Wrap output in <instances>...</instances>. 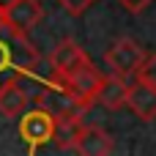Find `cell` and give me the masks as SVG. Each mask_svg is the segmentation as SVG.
I'll return each mask as SVG.
<instances>
[{
	"instance_id": "cell-1",
	"label": "cell",
	"mask_w": 156,
	"mask_h": 156,
	"mask_svg": "<svg viewBox=\"0 0 156 156\" xmlns=\"http://www.w3.org/2000/svg\"><path fill=\"white\" fill-rule=\"evenodd\" d=\"M38 63H41V55L27 41V36H19L3 22L0 25V90L11 82L33 77Z\"/></svg>"
},
{
	"instance_id": "cell-2",
	"label": "cell",
	"mask_w": 156,
	"mask_h": 156,
	"mask_svg": "<svg viewBox=\"0 0 156 156\" xmlns=\"http://www.w3.org/2000/svg\"><path fill=\"white\" fill-rule=\"evenodd\" d=\"M33 107L47 112L52 121H82V115L90 110L88 104L74 99L55 77H49V82H44L38 88V93L33 96Z\"/></svg>"
},
{
	"instance_id": "cell-3",
	"label": "cell",
	"mask_w": 156,
	"mask_h": 156,
	"mask_svg": "<svg viewBox=\"0 0 156 156\" xmlns=\"http://www.w3.org/2000/svg\"><path fill=\"white\" fill-rule=\"evenodd\" d=\"M104 60H107V66L112 69V74L115 77H121V80H137L140 77V71H143V66H145V60H148V55H145V49L134 41V38H118L107 52H104Z\"/></svg>"
},
{
	"instance_id": "cell-4",
	"label": "cell",
	"mask_w": 156,
	"mask_h": 156,
	"mask_svg": "<svg viewBox=\"0 0 156 156\" xmlns=\"http://www.w3.org/2000/svg\"><path fill=\"white\" fill-rule=\"evenodd\" d=\"M47 60H49V69H52V77H55V80H66V77H71L74 71H80L82 66L90 63L88 52H85L77 41H71V38H63V41L49 52Z\"/></svg>"
},
{
	"instance_id": "cell-5",
	"label": "cell",
	"mask_w": 156,
	"mask_h": 156,
	"mask_svg": "<svg viewBox=\"0 0 156 156\" xmlns=\"http://www.w3.org/2000/svg\"><path fill=\"white\" fill-rule=\"evenodd\" d=\"M52 129H55V121L36 107H30L19 118V137L30 145V156H36V148H41L44 143L52 140Z\"/></svg>"
},
{
	"instance_id": "cell-6",
	"label": "cell",
	"mask_w": 156,
	"mask_h": 156,
	"mask_svg": "<svg viewBox=\"0 0 156 156\" xmlns=\"http://www.w3.org/2000/svg\"><path fill=\"white\" fill-rule=\"evenodd\" d=\"M101 82H104V74H101L93 63H88V66H82L80 71H74L71 77L60 80V85H63L74 99H80V101H82V104H88V107H93V101H96V93H99Z\"/></svg>"
},
{
	"instance_id": "cell-7",
	"label": "cell",
	"mask_w": 156,
	"mask_h": 156,
	"mask_svg": "<svg viewBox=\"0 0 156 156\" xmlns=\"http://www.w3.org/2000/svg\"><path fill=\"white\" fill-rule=\"evenodd\" d=\"M3 16H5V25H8L11 30H16L19 36H27V33L41 22L44 8H41L38 0H16Z\"/></svg>"
},
{
	"instance_id": "cell-8",
	"label": "cell",
	"mask_w": 156,
	"mask_h": 156,
	"mask_svg": "<svg viewBox=\"0 0 156 156\" xmlns=\"http://www.w3.org/2000/svg\"><path fill=\"white\" fill-rule=\"evenodd\" d=\"M126 107L140 118V121H154L156 118V90L143 82L140 77L134 82H129V99H126Z\"/></svg>"
},
{
	"instance_id": "cell-9",
	"label": "cell",
	"mask_w": 156,
	"mask_h": 156,
	"mask_svg": "<svg viewBox=\"0 0 156 156\" xmlns=\"http://www.w3.org/2000/svg\"><path fill=\"white\" fill-rule=\"evenodd\" d=\"M112 148H115L112 137H110L101 126H96V123L82 126V134H80V140H77V145H74V151L80 156H110Z\"/></svg>"
},
{
	"instance_id": "cell-10",
	"label": "cell",
	"mask_w": 156,
	"mask_h": 156,
	"mask_svg": "<svg viewBox=\"0 0 156 156\" xmlns=\"http://www.w3.org/2000/svg\"><path fill=\"white\" fill-rule=\"evenodd\" d=\"M126 99H129V80H121V77L110 74V77H104V82H101L93 104L115 112V110H123L126 107Z\"/></svg>"
},
{
	"instance_id": "cell-11",
	"label": "cell",
	"mask_w": 156,
	"mask_h": 156,
	"mask_svg": "<svg viewBox=\"0 0 156 156\" xmlns=\"http://www.w3.org/2000/svg\"><path fill=\"white\" fill-rule=\"evenodd\" d=\"M30 110V96L25 93V88L19 82H11L0 90V112L8 118H22Z\"/></svg>"
},
{
	"instance_id": "cell-12",
	"label": "cell",
	"mask_w": 156,
	"mask_h": 156,
	"mask_svg": "<svg viewBox=\"0 0 156 156\" xmlns=\"http://www.w3.org/2000/svg\"><path fill=\"white\" fill-rule=\"evenodd\" d=\"M82 121H55V129H52V143L55 148L60 151H71L82 134Z\"/></svg>"
},
{
	"instance_id": "cell-13",
	"label": "cell",
	"mask_w": 156,
	"mask_h": 156,
	"mask_svg": "<svg viewBox=\"0 0 156 156\" xmlns=\"http://www.w3.org/2000/svg\"><path fill=\"white\" fill-rule=\"evenodd\" d=\"M140 80L148 82V85L156 90V52L148 55V60H145V66H143V71H140Z\"/></svg>"
},
{
	"instance_id": "cell-14",
	"label": "cell",
	"mask_w": 156,
	"mask_h": 156,
	"mask_svg": "<svg viewBox=\"0 0 156 156\" xmlns=\"http://www.w3.org/2000/svg\"><path fill=\"white\" fill-rule=\"evenodd\" d=\"M58 3H60V5H63V8L69 11V14L80 16V14H85V11L90 8V5H93L96 0H58Z\"/></svg>"
},
{
	"instance_id": "cell-15",
	"label": "cell",
	"mask_w": 156,
	"mask_h": 156,
	"mask_svg": "<svg viewBox=\"0 0 156 156\" xmlns=\"http://www.w3.org/2000/svg\"><path fill=\"white\" fill-rule=\"evenodd\" d=\"M118 3H121V5H123L129 14H140V11H145V8H148L154 0H118Z\"/></svg>"
},
{
	"instance_id": "cell-16",
	"label": "cell",
	"mask_w": 156,
	"mask_h": 156,
	"mask_svg": "<svg viewBox=\"0 0 156 156\" xmlns=\"http://www.w3.org/2000/svg\"><path fill=\"white\" fill-rule=\"evenodd\" d=\"M14 3H16V0H0V14H5V11H8Z\"/></svg>"
}]
</instances>
